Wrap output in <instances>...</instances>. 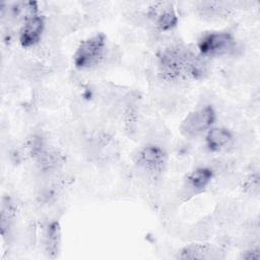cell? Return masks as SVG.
Listing matches in <instances>:
<instances>
[{"mask_svg": "<svg viewBox=\"0 0 260 260\" xmlns=\"http://www.w3.org/2000/svg\"><path fill=\"white\" fill-rule=\"evenodd\" d=\"M158 67L168 80L198 79L205 72L204 62L191 50L183 46H172L158 56Z\"/></svg>", "mask_w": 260, "mask_h": 260, "instance_id": "obj_1", "label": "cell"}, {"mask_svg": "<svg viewBox=\"0 0 260 260\" xmlns=\"http://www.w3.org/2000/svg\"><path fill=\"white\" fill-rule=\"evenodd\" d=\"M106 40V36L103 32H99L81 41L73 54L74 66L79 70H88L96 67L105 56Z\"/></svg>", "mask_w": 260, "mask_h": 260, "instance_id": "obj_2", "label": "cell"}, {"mask_svg": "<svg viewBox=\"0 0 260 260\" xmlns=\"http://www.w3.org/2000/svg\"><path fill=\"white\" fill-rule=\"evenodd\" d=\"M215 121V112L211 106H204L189 113L180 125L181 134L188 138H196L207 132Z\"/></svg>", "mask_w": 260, "mask_h": 260, "instance_id": "obj_3", "label": "cell"}, {"mask_svg": "<svg viewBox=\"0 0 260 260\" xmlns=\"http://www.w3.org/2000/svg\"><path fill=\"white\" fill-rule=\"evenodd\" d=\"M219 253L215 250L214 247L208 244H199L194 243L185 246L178 252L179 259H215L218 258Z\"/></svg>", "mask_w": 260, "mask_h": 260, "instance_id": "obj_8", "label": "cell"}, {"mask_svg": "<svg viewBox=\"0 0 260 260\" xmlns=\"http://www.w3.org/2000/svg\"><path fill=\"white\" fill-rule=\"evenodd\" d=\"M213 172L208 168H197L187 175V187L194 192L203 191L211 182Z\"/></svg>", "mask_w": 260, "mask_h": 260, "instance_id": "obj_11", "label": "cell"}, {"mask_svg": "<svg viewBox=\"0 0 260 260\" xmlns=\"http://www.w3.org/2000/svg\"><path fill=\"white\" fill-rule=\"evenodd\" d=\"M15 214V207L9 197H3L1 204V233L5 237Z\"/></svg>", "mask_w": 260, "mask_h": 260, "instance_id": "obj_12", "label": "cell"}, {"mask_svg": "<svg viewBox=\"0 0 260 260\" xmlns=\"http://www.w3.org/2000/svg\"><path fill=\"white\" fill-rule=\"evenodd\" d=\"M135 165L150 175H158L167 164V154L156 145H146L140 148L134 155Z\"/></svg>", "mask_w": 260, "mask_h": 260, "instance_id": "obj_5", "label": "cell"}, {"mask_svg": "<svg viewBox=\"0 0 260 260\" xmlns=\"http://www.w3.org/2000/svg\"><path fill=\"white\" fill-rule=\"evenodd\" d=\"M151 16H153L156 26L164 31L174 28L178 23V17L172 5L158 3L151 8Z\"/></svg>", "mask_w": 260, "mask_h": 260, "instance_id": "obj_7", "label": "cell"}, {"mask_svg": "<svg viewBox=\"0 0 260 260\" xmlns=\"http://www.w3.org/2000/svg\"><path fill=\"white\" fill-rule=\"evenodd\" d=\"M242 259L245 260H259L260 259V252L258 248H252L250 250H247L243 253Z\"/></svg>", "mask_w": 260, "mask_h": 260, "instance_id": "obj_13", "label": "cell"}, {"mask_svg": "<svg viewBox=\"0 0 260 260\" xmlns=\"http://www.w3.org/2000/svg\"><path fill=\"white\" fill-rule=\"evenodd\" d=\"M233 139L232 133L221 127L210 128L205 136L206 146L210 151H219L230 144Z\"/></svg>", "mask_w": 260, "mask_h": 260, "instance_id": "obj_10", "label": "cell"}, {"mask_svg": "<svg viewBox=\"0 0 260 260\" xmlns=\"http://www.w3.org/2000/svg\"><path fill=\"white\" fill-rule=\"evenodd\" d=\"M45 251L49 258H57L61 248V229L58 221L51 222L45 233Z\"/></svg>", "mask_w": 260, "mask_h": 260, "instance_id": "obj_9", "label": "cell"}, {"mask_svg": "<svg viewBox=\"0 0 260 260\" xmlns=\"http://www.w3.org/2000/svg\"><path fill=\"white\" fill-rule=\"evenodd\" d=\"M235 40L228 31H212L204 35L198 42V50L202 56H220L233 50Z\"/></svg>", "mask_w": 260, "mask_h": 260, "instance_id": "obj_4", "label": "cell"}, {"mask_svg": "<svg viewBox=\"0 0 260 260\" xmlns=\"http://www.w3.org/2000/svg\"><path fill=\"white\" fill-rule=\"evenodd\" d=\"M44 27V18L39 13L25 18L19 31L20 45L23 48H29L37 45L42 38Z\"/></svg>", "mask_w": 260, "mask_h": 260, "instance_id": "obj_6", "label": "cell"}]
</instances>
